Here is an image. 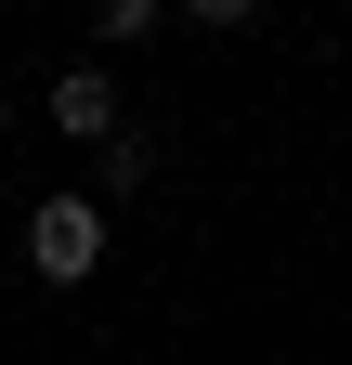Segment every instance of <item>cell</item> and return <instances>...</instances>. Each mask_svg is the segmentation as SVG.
I'll list each match as a JSON object with an SVG mask.
<instances>
[{
  "label": "cell",
  "mask_w": 352,
  "mask_h": 365,
  "mask_svg": "<svg viewBox=\"0 0 352 365\" xmlns=\"http://www.w3.org/2000/svg\"><path fill=\"white\" fill-rule=\"evenodd\" d=\"M26 274L39 287H92L105 274V209L92 196H39L26 209Z\"/></svg>",
  "instance_id": "6da1fadb"
},
{
  "label": "cell",
  "mask_w": 352,
  "mask_h": 365,
  "mask_svg": "<svg viewBox=\"0 0 352 365\" xmlns=\"http://www.w3.org/2000/svg\"><path fill=\"white\" fill-rule=\"evenodd\" d=\"M53 118L78 130V144H118V130H130V118H118V78H105V66H66V78H53Z\"/></svg>",
  "instance_id": "7a4b0ae2"
},
{
  "label": "cell",
  "mask_w": 352,
  "mask_h": 365,
  "mask_svg": "<svg viewBox=\"0 0 352 365\" xmlns=\"http://www.w3.org/2000/svg\"><path fill=\"white\" fill-rule=\"evenodd\" d=\"M92 170H105V196H130V182L157 170V130H118V144H92Z\"/></svg>",
  "instance_id": "3957f363"
},
{
  "label": "cell",
  "mask_w": 352,
  "mask_h": 365,
  "mask_svg": "<svg viewBox=\"0 0 352 365\" xmlns=\"http://www.w3.org/2000/svg\"><path fill=\"white\" fill-rule=\"evenodd\" d=\"M157 14H170V0H92V39H105V53H118V39H144Z\"/></svg>",
  "instance_id": "277c9868"
},
{
  "label": "cell",
  "mask_w": 352,
  "mask_h": 365,
  "mask_svg": "<svg viewBox=\"0 0 352 365\" xmlns=\"http://www.w3.org/2000/svg\"><path fill=\"white\" fill-rule=\"evenodd\" d=\"M183 26H209V39H235V26H261V0H183Z\"/></svg>",
  "instance_id": "5b68a950"
},
{
  "label": "cell",
  "mask_w": 352,
  "mask_h": 365,
  "mask_svg": "<svg viewBox=\"0 0 352 365\" xmlns=\"http://www.w3.org/2000/svg\"><path fill=\"white\" fill-rule=\"evenodd\" d=\"M0 118H14V78H0Z\"/></svg>",
  "instance_id": "8992f818"
}]
</instances>
